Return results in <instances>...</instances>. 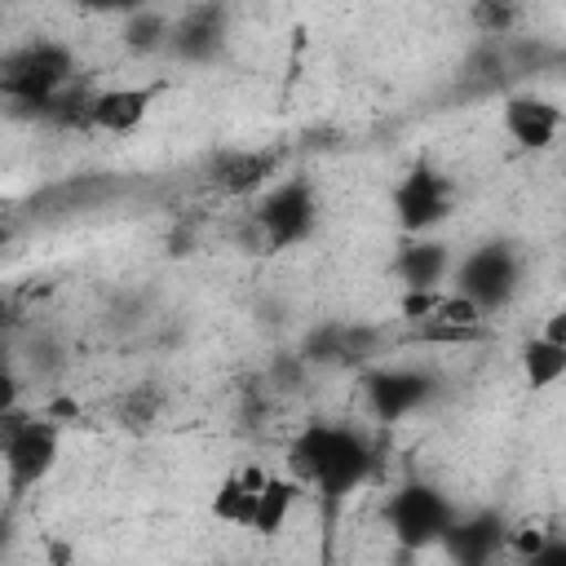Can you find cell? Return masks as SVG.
<instances>
[{"mask_svg": "<svg viewBox=\"0 0 566 566\" xmlns=\"http://www.w3.org/2000/svg\"><path fill=\"white\" fill-rule=\"evenodd\" d=\"M539 336H548L553 345H566V310L548 314V323H544V332H539Z\"/></svg>", "mask_w": 566, "mask_h": 566, "instance_id": "d4e9b609", "label": "cell"}, {"mask_svg": "<svg viewBox=\"0 0 566 566\" xmlns=\"http://www.w3.org/2000/svg\"><path fill=\"white\" fill-rule=\"evenodd\" d=\"M124 44L133 53H168V44H172V18L159 13V9H137L124 22Z\"/></svg>", "mask_w": 566, "mask_h": 566, "instance_id": "d6986e66", "label": "cell"}, {"mask_svg": "<svg viewBox=\"0 0 566 566\" xmlns=\"http://www.w3.org/2000/svg\"><path fill=\"white\" fill-rule=\"evenodd\" d=\"M389 199H394L398 226L407 234H420L424 239V230L442 226L455 212V181L447 172H438L433 164H416V168H407L398 177V186H394Z\"/></svg>", "mask_w": 566, "mask_h": 566, "instance_id": "52a82bcc", "label": "cell"}, {"mask_svg": "<svg viewBox=\"0 0 566 566\" xmlns=\"http://www.w3.org/2000/svg\"><path fill=\"white\" fill-rule=\"evenodd\" d=\"M265 478H270V473H261V469H234V473H226V478L217 482L212 500H208L212 522L234 526V531H252V522H256V500H261Z\"/></svg>", "mask_w": 566, "mask_h": 566, "instance_id": "4fadbf2b", "label": "cell"}, {"mask_svg": "<svg viewBox=\"0 0 566 566\" xmlns=\"http://www.w3.org/2000/svg\"><path fill=\"white\" fill-rule=\"evenodd\" d=\"M451 270H455V261H451L447 243H438V239H411L394 256V274L402 283V292H433Z\"/></svg>", "mask_w": 566, "mask_h": 566, "instance_id": "9a60e30c", "label": "cell"}, {"mask_svg": "<svg viewBox=\"0 0 566 566\" xmlns=\"http://www.w3.org/2000/svg\"><path fill=\"white\" fill-rule=\"evenodd\" d=\"M411 340L420 345H478L486 340V327H451V323H416Z\"/></svg>", "mask_w": 566, "mask_h": 566, "instance_id": "ffe728a7", "label": "cell"}, {"mask_svg": "<svg viewBox=\"0 0 566 566\" xmlns=\"http://www.w3.org/2000/svg\"><path fill=\"white\" fill-rule=\"evenodd\" d=\"M429 398H433V376H424L416 367H380V371L367 376L371 416L385 420V424H398V420L416 416Z\"/></svg>", "mask_w": 566, "mask_h": 566, "instance_id": "9c48e42d", "label": "cell"}, {"mask_svg": "<svg viewBox=\"0 0 566 566\" xmlns=\"http://www.w3.org/2000/svg\"><path fill=\"white\" fill-rule=\"evenodd\" d=\"M279 168V150H256V146H221L203 159V181L226 195V199H248L256 195Z\"/></svg>", "mask_w": 566, "mask_h": 566, "instance_id": "ba28073f", "label": "cell"}, {"mask_svg": "<svg viewBox=\"0 0 566 566\" xmlns=\"http://www.w3.org/2000/svg\"><path fill=\"white\" fill-rule=\"evenodd\" d=\"M526 566H566V539H562V535H553V539L544 544V553H539V557H531Z\"/></svg>", "mask_w": 566, "mask_h": 566, "instance_id": "cb8c5ba5", "label": "cell"}, {"mask_svg": "<svg viewBox=\"0 0 566 566\" xmlns=\"http://www.w3.org/2000/svg\"><path fill=\"white\" fill-rule=\"evenodd\" d=\"M0 433H4V473H9L13 491H27L53 473L57 451H62V433L49 416L4 407Z\"/></svg>", "mask_w": 566, "mask_h": 566, "instance_id": "8992f818", "label": "cell"}, {"mask_svg": "<svg viewBox=\"0 0 566 566\" xmlns=\"http://www.w3.org/2000/svg\"><path fill=\"white\" fill-rule=\"evenodd\" d=\"M226 49V9L199 4L172 18V44L168 53L181 62H212Z\"/></svg>", "mask_w": 566, "mask_h": 566, "instance_id": "7c38bea8", "label": "cell"}, {"mask_svg": "<svg viewBox=\"0 0 566 566\" xmlns=\"http://www.w3.org/2000/svg\"><path fill=\"white\" fill-rule=\"evenodd\" d=\"M562 172H566V168H562Z\"/></svg>", "mask_w": 566, "mask_h": 566, "instance_id": "484cf974", "label": "cell"}, {"mask_svg": "<svg viewBox=\"0 0 566 566\" xmlns=\"http://www.w3.org/2000/svg\"><path fill=\"white\" fill-rule=\"evenodd\" d=\"M522 376H526V389L535 394L553 389L566 376V345H553L548 336H531L522 345Z\"/></svg>", "mask_w": 566, "mask_h": 566, "instance_id": "ac0fdd59", "label": "cell"}, {"mask_svg": "<svg viewBox=\"0 0 566 566\" xmlns=\"http://www.w3.org/2000/svg\"><path fill=\"white\" fill-rule=\"evenodd\" d=\"M442 287H433V292H402L398 296V310H402V318L416 327V323H429L433 314H438V305H442Z\"/></svg>", "mask_w": 566, "mask_h": 566, "instance_id": "7402d4cb", "label": "cell"}, {"mask_svg": "<svg viewBox=\"0 0 566 566\" xmlns=\"http://www.w3.org/2000/svg\"><path fill=\"white\" fill-rule=\"evenodd\" d=\"M287 464L296 482L314 486L318 500L336 509L345 495L367 486V478L376 473V447L363 429L345 420H314L287 442Z\"/></svg>", "mask_w": 566, "mask_h": 566, "instance_id": "6da1fadb", "label": "cell"}, {"mask_svg": "<svg viewBox=\"0 0 566 566\" xmlns=\"http://www.w3.org/2000/svg\"><path fill=\"white\" fill-rule=\"evenodd\" d=\"M469 18H473L486 35H504V31L522 18V9H517V4H504V0H482V4L469 9Z\"/></svg>", "mask_w": 566, "mask_h": 566, "instance_id": "44dd1931", "label": "cell"}, {"mask_svg": "<svg viewBox=\"0 0 566 566\" xmlns=\"http://www.w3.org/2000/svg\"><path fill=\"white\" fill-rule=\"evenodd\" d=\"M164 411H168V394L155 380H137V385L111 394V402H106V416L128 433H150L164 420Z\"/></svg>", "mask_w": 566, "mask_h": 566, "instance_id": "2e32d148", "label": "cell"}, {"mask_svg": "<svg viewBox=\"0 0 566 566\" xmlns=\"http://www.w3.org/2000/svg\"><path fill=\"white\" fill-rule=\"evenodd\" d=\"M451 279H455V292L469 296V301L491 318V314H500V310L513 305L517 283H522V256H517L504 239H491V243L469 248V252L455 261Z\"/></svg>", "mask_w": 566, "mask_h": 566, "instance_id": "5b68a950", "label": "cell"}, {"mask_svg": "<svg viewBox=\"0 0 566 566\" xmlns=\"http://www.w3.org/2000/svg\"><path fill=\"white\" fill-rule=\"evenodd\" d=\"M548 539H553L548 531H539V526H526V522L509 531V548H517V553H522V562H531V557H539Z\"/></svg>", "mask_w": 566, "mask_h": 566, "instance_id": "603a6c76", "label": "cell"}, {"mask_svg": "<svg viewBox=\"0 0 566 566\" xmlns=\"http://www.w3.org/2000/svg\"><path fill=\"white\" fill-rule=\"evenodd\" d=\"M296 500H301V482H296V478H279V473H270L265 486H261V500H256L252 535L274 539V535L287 526V517L296 513Z\"/></svg>", "mask_w": 566, "mask_h": 566, "instance_id": "e0dca14e", "label": "cell"}, {"mask_svg": "<svg viewBox=\"0 0 566 566\" xmlns=\"http://www.w3.org/2000/svg\"><path fill=\"white\" fill-rule=\"evenodd\" d=\"M500 124L522 150H548L562 133V106L539 93H513L500 111Z\"/></svg>", "mask_w": 566, "mask_h": 566, "instance_id": "8fae6325", "label": "cell"}, {"mask_svg": "<svg viewBox=\"0 0 566 566\" xmlns=\"http://www.w3.org/2000/svg\"><path fill=\"white\" fill-rule=\"evenodd\" d=\"M75 57L66 44L57 40H31L13 53H4L0 62V93L18 106H35V111H53L66 97Z\"/></svg>", "mask_w": 566, "mask_h": 566, "instance_id": "7a4b0ae2", "label": "cell"}, {"mask_svg": "<svg viewBox=\"0 0 566 566\" xmlns=\"http://www.w3.org/2000/svg\"><path fill=\"white\" fill-rule=\"evenodd\" d=\"M442 548L455 566H491L509 548V526L500 513H464L447 531Z\"/></svg>", "mask_w": 566, "mask_h": 566, "instance_id": "30bf717a", "label": "cell"}, {"mask_svg": "<svg viewBox=\"0 0 566 566\" xmlns=\"http://www.w3.org/2000/svg\"><path fill=\"white\" fill-rule=\"evenodd\" d=\"M146 115H150V88H133V84L102 88L88 102V124L97 133H111V137H124V133L142 128Z\"/></svg>", "mask_w": 566, "mask_h": 566, "instance_id": "5bb4252c", "label": "cell"}, {"mask_svg": "<svg viewBox=\"0 0 566 566\" xmlns=\"http://www.w3.org/2000/svg\"><path fill=\"white\" fill-rule=\"evenodd\" d=\"M455 504L442 486L433 482H402L398 491H389L385 500V526L394 535V544L402 553H424V548H442L447 531L455 526Z\"/></svg>", "mask_w": 566, "mask_h": 566, "instance_id": "3957f363", "label": "cell"}, {"mask_svg": "<svg viewBox=\"0 0 566 566\" xmlns=\"http://www.w3.org/2000/svg\"><path fill=\"white\" fill-rule=\"evenodd\" d=\"M252 230L261 252H279V248H301L305 239H314L318 230V195L305 177H287L279 186H270L252 212Z\"/></svg>", "mask_w": 566, "mask_h": 566, "instance_id": "277c9868", "label": "cell"}]
</instances>
